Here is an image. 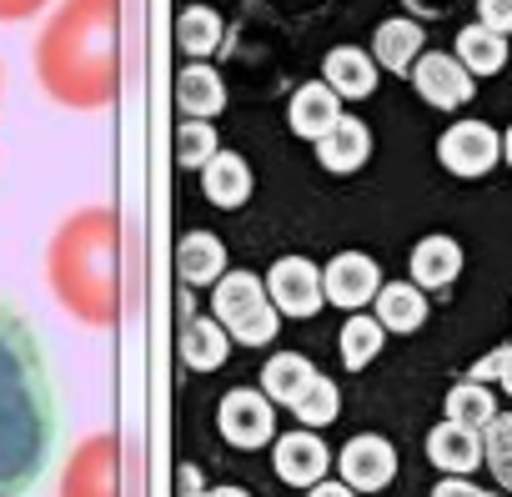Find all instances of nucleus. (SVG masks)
<instances>
[{"instance_id": "nucleus-13", "label": "nucleus", "mask_w": 512, "mask_h": 497, "mask_svg": "<svg viewBox=\"0 0 512 497\" xmlns=\"http://www.w3.org/2000/svg\"><path fill=\"white\" fill-rule=\"evenodd\" d=\"M427 457H432L437 472H447V477H467V472L482 467V432L457 427V422L442 417V422L427 432Z\"/></svg>"}, {"instance_id": "nucleus-25", "label": "nucleus", "mask_w": 512, "mask_h": 497, "mask_svg": "<svg viewBox=\"0 0 512 497\" xmlns=\"http://www.w3.org/2000/svg\"><path fill=\"white\" fill-rule=\"evenodd\" d=\"M457 61L467 66V76H492L507 61V36H492L487 26H462L457 31Z\"/></svg>"}, {"instance_id": "nucleus-2", "label": "nucleus", "mask_w": 512, "mask_h": 497, "mask_svg": "<svg viewBox=\"0 0 512 497\" xmlns=\"http://www.w3.org/2000/svg\"><path fill=\"white\" fill-rule=\"evenodd\" d=\"M116 0H66L41 36V81L66 106H96L116 91V46H111Z\"/></svg>"}, {"instance_id": "nucleus-22", "label": "nucleus", "mask_w": 512, "mask_h": 497, "mask_svg": "<svg viewBox=\"0 0 512 497\" xmlns=\"http://www.w3.org/2000/svg\"><path fill=\"white\" fill-rule=\"evenodd\" d=\"M422 56V26L417 21H382L372 36V61L387 71H412Z\"/></svg>"}, {"instance_id": "nucleus-6", "label": "nucleus", "mask_w": 512, "mask_h": 497, "mask_svg": "<svg viewBox=\"0 0 512 497\" xmlns=\"http://www.w3.org/2000/svg\"><path fill=\"white\" fill-rule=\"evenodd\" d=\"M437 156L452 176H487L502 161V136L487 121H457V126L442 131Z\"/></svg>"}, {"instance_id": "nucleus-9", "label": "nucleus", "mask_w": 512, "mask_h": 497, "mask_svg": "<svg viewBox=\"0 0 512 497\" xmlns=\"http://www.w3.org/2000/svg\"><path fill=\"white\" fill-rule=\"evenodd\" d=\"M337 467H342L352 492H382L397 477V447L387 437H377V432H362V437H352L342 447Z\"/></svg>"}, {"instance_id": "nucleus-5", "label": "nucleus", "mask_w": 512, "mask_h": 497, "mask_svg": "<svg viewBox=\"0 0 512 497\" xmlns=\"http://www.w3.org/2000/svg\"><path fill=\"white\" fill-rule=\"evenodd\" d=\"M216 427L231 447L256 452L277 437V407L267 402V392H251V387H231L216 407Z\"/></svg>"}, {"instance_id": "nucleus-37", "label": "nucleus", "mask_w": 512, "mask_h": 497, "mask_svg": "<svg viewBox=\"0 0 512 497\" xmlns=\"http://www.w3.org/2000/svg\"><path fill=\"white\" fill-rule=\"evenodd\" d=\"M196 497H251L246 487H201Z\"/></svg>"}, {"instance_id": "nucleus-3", "label": "nucleus", "mask_w": 512, "mask_h": 497, "mask_svg": "<svg viewBox=\"0 0 512 497\" xmlns=\"http://www.w3.org/2000/svg\"><path fill=\"white\" fill-rule=\"evenodd\" d=\"M111 211H81L61 226L51 246V287L86 322H116V282H111Z\"/></svg>"}, {"instance_id": "nucleus-17", "label": "nucleus", "mask_w": 512, "mask_h": 497, "mask_svg": "<svg viewBox=\"0 0 512 497\" xmlns=\"http://www.w3.org/2000/svg\"><path fill=\"white\" fill-rule=\"evenodd\" d=\"M221 106H226L221 76H216L211 66L191 61V66L176 76V111H181V121H206V116H216Z\"/></svg>"}, {"instance_id": "nucleus-19", "label": "nucleus", "mask_w": 512, "mask_h": 497, "mask_svg": "<svg viewBox=\"0 0 512 497\" xmlns=\"http://www.w3.org/2000/svg\"><path fill=\"white\" fill-rule=\"evenodd\" d=\"M201 186H206V196H211L221 211H236V206H246V196H251V166H246L236 151H216V156L206 161V171H201Z\"/></svg>"}, {"instance_id": "nucleus-29", "label": "nucleus", "mask_w": 512, "mask_h": 497, "mask_svg": "<svg viewBox=\"0 0 512 497\" xmlns=\"http://www.w3.org/2000/svg\"><path fill=\"white\" fill-rule=\"evenodd\" d=\"M292 412H297V422H302L307 432L337 422V412H342V392H337V382H332V377H317V382L302 392V402H297Z\"/></svg>"}, {"instance_id": "nucleus-23", "label": "nucleus", "mask_w": 512, "mask_h": 497, "mask_svg": "<svg viewBox=\"0 0 512 497\" xmlns=\"http://www.w3.org/2000/svg\"><path fill=\"white\" fill-rule=\"evenodd\" d=\"M372 317L382 322V332H417L422 317H427V297L412 282H392V287L377 292V312Z\"/></svg>"}, {"instance_id": "nucleus-7", "label": "nucleus", "mask_w": 512, "mask_h": 497, "mask_svg": "<svg viewBox=\"0 0 512 497\" xmlns=\"http://www.w3.org/2000/svg\"><path fill=\"white\" fill-rule=\"evenodd\" d=\"M267 297L282 317H317L327 292H322V272L307 257H282L267 277Z\"/></svg>"}, {"instance_id": "nucleus-11", "label": "nucleus", "mask_w": 512, "mask_h": 497, "mask_svg": "<svg viewBox=\"0 0 512 497\" xmlns=\"http://www.w3.org/2000/svg\"><path fill=\"white\" fill-rule=\"evenodd\" d=\"M61 497H116V442L96 437L86 442L61 477Z\"/></svg>"}, {"instance_id": "nucleus-33", "label": "nucleus", "mask_w": 512, "mask_h": 497, "mask_svg": "<svg viewBox=\"0 0 512 497\" xmlns=\"http://www.w3.org/2000/svg\"><path fill=\"white\" fill-rule=\"evenodd\" d=\"M477 26H487L492 36H507L512 31V0H477Z\"/></svg>"}, {"instance_id": "nucleus-1", "label": "nucleus", "mask_w": 512, "mask_h": 497, "mask_svg": "<svg viewBox=\"0 0 512 497\" xmlns=\"http://www.w3.org/2000/svg\"><path fill=\"white\" fill-rule=\"evenodd\" d=\"M56 447V392L41 342L0 302V497H26Z\"/></svg>"}, {"instance_id": "nucleus-21", "label": "nucleus", "mask_w": 512, "mask_h": 497, "mask_svg": "<svg viewBox=\"0 0 512 497\" xmlns=\"http://www.w3.org/2000/svg\"><path fill=\"white\" fill-rule=\"evenodd\" d=\"M322 372L302 357V352H282V357H272L267 367H262V392H267V402L277 407V402H287V407H297L302 402V392L317 382Z\"/></svg>"}, {"instance_id": "nucleus-32", "label": "nucleus", "mask_w": 512, "mask_h": 497, "mask_svg": "<svg viewBox=\"0 0 512 497\" xmlns=\"http://www.w3.org/2000/svg\"><path fill=\"white\" fill-rule=\"evenodd\" d=\"M467 382H482V387H487V382H497L502 392H512V342H507V347H497V352H487V357L467 372Z\"/></svg>"}, {"instance_id": "nucleus-34", "label": "nucleus", "mask_w": 512, "mask_h": 497, "mask_svg": "<svg viewBox=\"0 0 512 497\" xmlns=\"http://www.w3.org/2000/svg\"><path fill=\"white\" fill-rule=\"evenodd\" d=\"M432 497H502V492H482V487H472L467 477H442V482L432 487Z\"/></svg>"}, {"instance_id": "nucleus-14", "label": "nucleus", "mask_w": 512, "mask_h": 497, "mask_svg": "<svg viewBox=\"0 0 512 497\" xmlns=\"http://www.w3.org/2000/svg\"><path fill=\"white\" fill-rule=\"evenodd\" d=\"M176 277L186 287H206V282H221L226 277V246L221 236L211 231H186L176 241Z\"/></svg>"}, {"instance_id": "nucleus-27", "label": "nucleus", "mask_w": 512, "mask_h": 497, "mask_svg": "<svg viewBox=\"0 0 512 497\" xmlns=\"http://www.w3.org/2000/svg\"><path fill=\"white\" fill-rule=\"evenodd\" d=\"M176 46H181L186 56H211V51L221 46V16L206 11V6L181 11V16H176Z\"/></svg>"}, {"instance_id": "nucleus-18", "label": "nucleus", "mask_w": 512, "mask_h": 497, "mask_svg": "<svg viewBox=\"0 0 512 497\" xmlns=\"http://www.w3.org/2000/svg\"><path fill=\"white\" fill-rule=\"evenodd\" d=\"M322 76H327V86H332L337 96H347V101H367V96L377 91V61H372L367 51H357V46H337V51L327 56Z\"/></svg>"}, {"instance_id": "nucleus-31", "label": "nucleus", "mask_w": 512, "mask_h": 497, "mask_svg": "<svg viewBox=\"0 0 512 497\" xmlns=\"http://www.w3.org/2000/svg\"><path fill=\"white\" fill-rule=\"evenodd\" d=\"M211 156H216V131H211V121H181V126H176V161L206 171Z\"/></svg>"}, {"instance_id": "nucleus-28", "label": "nucleus", "mask_w": 512, "mask_h": 497, "mask_svg": "<svg viewBox=\"0 0 512 497\" xmlns=\"http://www.w3.org/2000/svg\"><path fill=\"white\" fill-rule=\"evenodd\" d=\"M382 322L377 317H347V327H342V337H337V347H342V362L352 367V372H362L377 352H382Z\"/></svg>"}, {"instance_id": "nucleus-36", "label": "nucleus", "mask_w": 512, "mask_h": 497, "mask_svg": "<svg viewBox=\"0 0 512 497\" xmlns=\"http://www.w3.org/2000/svg\"><path fill=\"white\" fill-rule=\"evenodd\" d=\"M307 497H357V492H352L347 482H317V487H312Z\"/></svg>"}, {"instance_id": "nucleus-10", "label": "nucleus", "mask_w": 512, "mask_h": 497, "mask_svg": "<svg viewBox=\"0 0 512 497\" xmlns=\"http://www.w3.org/2000/svg\"><path fill=\"white\" fill-rule=\"evenodd\" d=\"M322 292H327V302H337L342 312H357V307L377 302L382 272H377V262H372L367 252H342V257L322 272Z\"/></svg>"}, {"instance_id": "nucleus-26", "label": "nucleus", "mask_w": 512, "mask_h": 497, "mask_svg": "<svg viewBox=\"0 0 512 497\" xmlns=\"http://www.w3.org/2000/svg\"><path fill=\"white\" fill-rule=\"evenodd\" d=\"M492 417H497V397H492L482 382H467V377H462V382L447 392V422L472 427V432H487Z\"/></svg>"}, {"instance_id": "nucleus-16", "label": "nucleus", "mask_w": 512, "mask_h": 497, "mask_svg": "<svg viewBox=\"0 0 512 497\" xmlns=\"http://www.w3.org/2000/svg\"><path fill=\"white\" fill-rule=\"evenodd\" d=\"M287 121H292V131H297L302 141H322V136L342 121V101H337V91H332L327 81H312V86H302V91L292 96Z\"/></svg>"}, {"instance_id": "nucleus-8", "label": "nucleus", "mask_w": 512, "mask_h": 497, "mask_svg": "<svg viewBox=\"0 0 512 497\" xmlns=\"http://www.w3.org/2000/svg\"><path fill=\"white\" fill-rule=\"evenodd\" d=\"M412 86H417V96H422L427 106H437V111H457V106L472 101V76H467V66H462L457 56H442V51L417 56Z\"/></svg>"}, {"instance_id": "nucleus-24", "label": "nucleus", "mask_w": 512, "mask_h": 497, "mask_svg": "<svg viewBox=\"0 0 512 497\" xmlns=\"http://www.w3.org/2000/svg\"><path fill=\"white\" fill-rule=\"evenodd\" d=\"M181 362L191 372H216L226 362V332H221V322H211V317L186 322L181 327Z\"/></svg>"}, {"instance_id": "nucleus-15", "label": "nucleus", "mask_w": 512, "mask_h": 497, "mask_svg": "<svg viewBox=\"0 0 512 497\" xmlns=\"http://www.w3.org/2000/svg\"><path fill=\"white\" fill-rule=\"evenodd\" d=\"M457 272H462V246L452 236H422L412 246V287L442 292L457 282Z\"/></svg>"}, {"instance_id": "nucleus-4", "label": "nucleus", "mask_w": 512, "mask_h": 497, "mask_svg": "<svg viewBox=\"0 0 512 497\" xmlns=\"http://www.w3.org/2000/svg\"><path fill=\"white\" fill-rule=\"evenodd\" d=\"M211 312L221 322V332H231L241 347H267L282 327L272 297H267V282L256 277V272H231L216 282L211 292Z\"/></svg>"}, {"instance_id": "nucleus-38", "label": "nucleus", "mask_w": 512, "mask_h": 497, "mask_svg": "<svg viewBox=\"0 0 512 497\" xmlns=\"http://www.w3.org/2000/svg\"><path fill=\"white\" fill-rule=\"evenodd\" d=\"M502 161H512V126H507V136H502Z\"/></svg>"}, {"instance_id": "nucleus-20", "label": "nucleus", "mask_w": 512, "mask_h": 497, "mask_svg": "<svg viewBox=\"0 0 512 497\" xmlns=\"http://www.w3.org/2000/svg\"><path fill=\"white\" fill-rule=\"evenodd\" d=\"M317 156L327 171H357L367 156H372V131L357 121V116H342L322 141H317Z\"/></svg>"}, {"instance_id": "nucleus-35", "label": "nucleus", "mask_w": 512, "mask_h": 497, "mask_svg": "<svg viewBox=\"0 0 512 497\" xmlns=\"http://www.w3.org/2000/svg\"><path fill=\"white\" fill-rule=\"evenodd\" d=\"M41 6H46V0H0V21H21V16H31Z\"/></svg>"}, {"instance_id": "nucleus-30", "label": "nucleus", "mask_w": 512, "mask_h": 497, "mask_svg": "<svg viewBox=\"0 0 512 497\" xmlns=\"http://www.w3.org/2000/svg\"><path fill=\"white\" fill-rule=\"evenodd\" d=\"M482 462H487L492 477L512 492V412H497L492 427L482 432Z\"/></svg>"}, {"instance_id": "nucleus-12", "label": "nucleus", "mask_w": 512, "mask_h": 497, "mask_svg": "<svg viewBox=\"0 0 512 497\" xmlns=\"http://www.w3.org/2000/svg\"><path fill=\"white\" fill-rule=\"evenodd\" d=\"M272 462H277V477H282V482H292V487H307V492H312L317 482H327L332 452H327V442H322V437H312V432L302 427V432L277 437Z\"/></svg>"}]
</instances>
